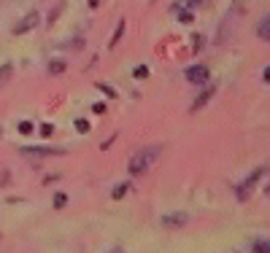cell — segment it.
Masks as SVG:
<instances>
[{
    "mask_svg": "<svg viewBox=\"0 0 270 253\" xmlns=\"http://www.w3.org/2000/svg\"><path fill=\"white\" fill-rule=\"evenodd\" d=\"M268 194H270V189H268Z\"/></svg>",
    "mask_w": 270,
    "mask_h": 253,
    "instance_id": "cb8c5ba5",
    "label": "cell"
},
{
    "mask_svg": "<svg viewBox=\"0 0 270 253\" xmlns=\"http://www.w3.org/2000/svg\"><path fill=\"white\" fill-rule=\"evenodd\" d=\"M38 24H41V14H38V11H30L27 16H22V19L14 24V30H11V32H14V35H27V32L35 30Z\"/></svg>",
    "mask_w": 270,
    "mask_h": 253,
    "instance_id": "3957f363",
    "label": "cell"
},
{
    "mask_svg": "<svg viewBox=\"0 0 270 253\" xmlns=\"http://www.w3.org/2000/svg\"><path fill=\"white\" fill-rule=\"evenodd\" d=\"M60 11H62V5H60V8H54V11H51V14H49V22H54V19L60 16Z\"/></svg>",
    "mask_w": 270,
    "mask_h": 253,
    "instance_id": "44dd1931",
    "label": "cell"
},
{
    "mask_svg": "<svg viewBox=\"0 0 270 253\" xmlns=\"http://www.w3.org/2000/svg\"><path fill=\"white\" fill-rule=\"evenodd\" d=\"M97 3H100V0H89V5H92V8H95V5H97Z\"/></svg>",
    "mask_w": 270,
    "mask_h": 253,
    "instance_id": "603a6c76",
    "label": "cell"
},
{
    "mask_svg": "<svg viewBox=\"0 0 270 253\" xmlns=\"http://www.w3.org/2000/svg\"><path fill=\"white\" fill-rule=\"evenodd\" d=\"M76 129H78V132H89V122H84V119H76Z\"/></svg>",
    "mask_w": 270,
    "mask_h": 253,
    "instance_id": "e0dca14e",
    "label": "cell"
},
{
    "mask_svg": "<svg viewBox=\"0 0 270 253\" xmlns=\"http://www.w3.org/2000/svg\"><path fill=\"white\" fill-rule=\"evenodd\" d=\"M124 27H127V24H124V19H122V22H119V24H116V30H114V35H111V43H108V46H111V49H114V46H116V43H119V41H122V35H124Z\"/></svg>",
    "mask_w": 270,
    "mask_h": 253,
    "instance_id": "9c48e42d",
    "label": "cell"
},
{
    "mask_svg": "<svg viewBox=\"0 0 270 253\" xmlns=\"http://www.w3.org/2000/svg\"><path fill=\"white\" fill-rule=\"evenodd\" d=\"M252 253H270V240H257L252 245Z\"/></svg>",
    "mask_w": 270,
    "mask_h": 253,
    "instance_id": "30bf717a",
    "label": "cell"
},
{
    "mask_svg": "<svg viewBox=\"0 0 270 253\" xmlns=\"http://www.w3.org/2000/svg\"><path fill=\"white\" fill-rule=\"evenodd\" d=\"M65 205H68V197H65V194H57V197H54V208L60 210V208H65Z\"/></svg>",
    "mask_w": 270,
    "mask_h": 253,
    "instance_id": "2e32d148",
    "label": "cell"
},
{
    "mask_svg": "<svg viewBox=\"0 0 270 253\" xmlns=\"http://www.w3.org/2000/svg\"><path fill=\"white\" fill-rule=\"evenodd\" d=\"M92 111H95L97 116H103V113H108V108H105V103H95V105H92Z\"/></svg>",
    "mask_w": 270,
    "mask_h": 253,
    "instance_id": "ac0fdd59",
    "label": "cell"
},
{
    "mask_svg": "<svg viewBox=\"0 0 270 253\" xmlns=\"http://www.w3.org/2000/svg\"><path fill=\"white\" fill-rule=\"evenodd\" d=\"M11 76H14V68H11V65H0V86L8 81Z\"/></svg>",
    "mask_w": 270,
    "mask_h": 253,
    "instance_id": "7c38bea8",
    "label": "cell"
},
{
    "mask_svg": "<svg viewBox=\"0 0 270 253\" xmlns=\"http://www.w3.org/2000/svg\"><path fill=\"white\" fill-rule=\"evenodd\" d=\"M97 89H100V92H105V95H108V97H116V92L111 89L108 84H97Z\"/></svg>",
    "mask_w": 270,
    "mask_h": 253,
    "instance_id": "d6986e66",
    "label": "cell"
},
{
    "mask_svg": "<svg viewBox=\"0 0 270 253\" xmlns=\"http://www.w3.org/2000/svg\"><path fill=\"white\" fill-rule=\"evenodd\" d=\"M184 221H187V213H170V216L162 218L165 226H184Z\"/></svg>",
    "mask_w": 270,
    "mask_h": 253,
    "instance_id": "52a82bcc",
    "label": "cell"
},
{
    "mask_svg": "<svg viewBox=\"0 0 270 253\" xmlns=\"http://www.w3.org/2000/svg\"><path fill=\"white\" fill-rule=\"evenodd\" d=\"M133 76H135V78H146V76H149V68H146V65H138V68L133 70Z\"/></svg>",
    "mask_w": 270,
    "mask_h": 253,
    "instance_id": "9a60e30c",
    "label": "cell"
},
{
    "mask_svg": "<svg viewBox=\"0 0 270 253\" xmlns=\"http://www.w3.org/2000/svg\"><path fill=\"white\" fill-rule=\"evenodd\" d=\"M262 78H265V84H270V65L265 68V76H262Z\"/></svg>",
    "mask_w": 270,
    "mask_h": 253,
    "instance_id": "7402d4cb",
    "label": "cell"
},
{
    "mask_svg": "<svg viewBox=\"0 0 270 253\" xmlns=\"http://www.w3.org/2000/svg\"><path fill=\"white\" fill-rule=\"evenodd\" d=\"M127 191H130V183L124 181V183H119V186H114V194H111V197H114V199H122Z\"/></svg>",
    "mask_w": 270,
    "mask_h": 253,
    "instance_id": "4fadbf2b",
    "label": "cell"
},
{
    "mask_svg": "<svg viewBox=\"0 0 270 253\" xmlns=\"http://www.w3.org/2000/svg\"><path fill=\"white\" fill-rule=\"evenodd\" d=\"M160 145H149V148H143V151H138V154H133L130 156V162H127V172L133 178H138V175H143V172L149 170V164L154 162V156L160 154Z\"/></svg>",
    "mask_w": 270,
    "mask_h": 253,
    "instance_id": "6da1fadb",
    "label": "cell"
},
{
    "mask_svg": "<svg viewBox=\"0 0 270 253\" xmlns=\"http://www.w3.org/2000/svg\"><path fill=\"white\" fill-rule=\"evenodd\" d=\"M211 97H214V89H203L200 92V95H197V100H195V103L192 105H189V113H197V111H200L203 108V105H206L208 103V100Z\"/></svg>",
    "mask_w": 270,
    "mask_h": 253,
    "instance_id": "8992f818",
    "label": "cell"
},
{
    "mask_svg": "<svg viewBox=\"0 0 270 253\" xmlns=\"http://www.w3.org/2000/svg\"><path fill=\"white\" fill-rule=\"evenodd\" d=\"M208 78H211V70L206 68V65H192V68H187V81H189V84L203 86Z\"/></svg>",
    "mask_w": 270,
    "mask_h": 253,
    "instance_id": "277c9868",
    "label": "cell"
},
{
    "mask_svg": "<svg viewBox=\"0 0 270 253\" xmlns=\"http://www.w3.org/2000/svg\"><path fill=\"white\" fill-rule=\"evenodd\" d=\"M24 156H32V159H46V156H62L65 151L62 148H51V145H22Z\"/></svg>",
    "mask_w": 270,
    "mask_h": 253,
    "instance_id": "7a4b0ae2",
    "label": "cell"
},
{
    "mask_svg": "<svg viewBox=\"0 0 270 253\" xmlns=\"http://www.w3.org/2000/svg\"><path fill=\"white\" fill-rule=\"evenodd\" d=\"M192 19H195V14H192V11H189V8L179 11V22H181V24H189V22H192Z\"/></svg>",
    "mask_w": 270,
    "mask_h": 253,
    "instance_id": "5bb4252c",
    "label": "cell"
},
{
    "mask_svg": "<svg viewBox=\"0 0 270 253\" xmlns=\"http://www.w3.org/2000/svg\"><path fill=\"white\" fill-rule=\"evenodd\" d=\"M19 132H22V135H30V132H32V124H30V122H22V124H19Z\"/></svg>",
    "mask_w": 270,
    "mask_h": 253,
    "instance_id": "ffe728a7",
    "label": "cell"
},
{
    "mask_svg": "<svg viewBox=\"0 0 270 253\" xmlns=\"http://www.w3.org/2000/svg\"><path fill=\"white\" fill-rule=\"evenodd\" d=\"M257 35H260L262 41H270V16H265L260 24H257Z\"/></svg>",
    "mask_w": 270,
    "mask_h": 253,
    "instance_id": "ba28073f",
    "label": "cell"
},
{
    "mask_svg": "<svg viewBox=\"0 0 270 253\" xmlns=\"http://www.w3.org/2000/svg\"><path fill=\"white\" fill-rule=\"evenodd\" d=\"M262 172H265V167H260V170H254V172H252V175H249V178H246V181H243V183L238 186V197H241V199H246V197H249V189H252V186H254L257 181H260V175H262Z\"/></svg>",
    "mask_w": 270,
    "mask_h": 253,
    "instance_id": "5b68a950",
    "label": "cell"
},
{
    "mask_svg": "<svg viewBox=\"0 0 270 253\" xmlns=\"http://www.w3.org/2000/svg\"><path fill=\"white\" fill-rule=\"evenodd\" d=\"M49 73H51V76H62V73H65V62H62V59L49 62Z\"/></svg>",
    "mask_w": 270,
    "mask_h": 253,
    "instance_id": "8fae6325",
    "label": "cell"
}]
</instances>
